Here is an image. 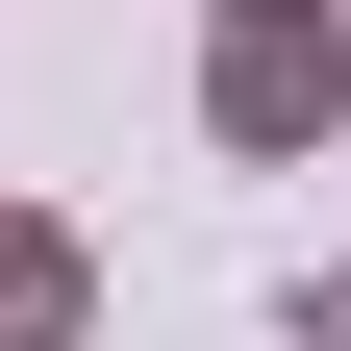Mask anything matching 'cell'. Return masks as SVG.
I'll return each instance as SVG.
<instances>
[{
	"label": "cell",
	"instance_id": "277c9868",
	"mask_svg": "<svg viewBox=\"0 0 351 351\" xmlns=\"http://www.w3.org/2000/svg\"><path fill=\"white\" fill-rule=\"evenodd\" d=\"M301 351H351V326H326V301H301Z\"/></svg>",
	"mask_w": 351,
	"mask_h": 351
},
{
	"label": "cell",
	"instance_id": "3957f363",
	"mask_svg": "<svg viewBox=\"0 0 351 351\" xmlns=\"http://www.w3.org/2000/svg\"><path fill=\"white\" fill-rule=\"evenodd\" d=\"M226 25H351V0H226Z\"/></svg>",
	"mask_w": 351,
	"mask_h": 351
},
{
	"label": "cell",
	"instance_id": "6da1fadb",
	"mask_svg": "<svg viewBox=\"0 0 351 351\" xmlns=\"http://www.w3.org/2000/svg\"><path fill=\"white\" fill-rule=\"evenodd\" d=\"M326 125H351V25H201V151L301 176Z\"/></svg>",
	"mask_w": 351,
	"mask_h": 351
},
{
	"label": "cell",
	"instance_id": "7a4b0ae2",
	"mask_svg": "<svg viewBox=\"0 0 351 351\" xmlns=\"http://www.w3.org/2000/svg\"><path fill=\"white\" fill-rule=\"evenodd\" d=\"M75 326H101V251L51 201H0V351H75Z\"/></svg>",
	"mask_w": 351,
	"mask_h": 351
}]
</instances>
